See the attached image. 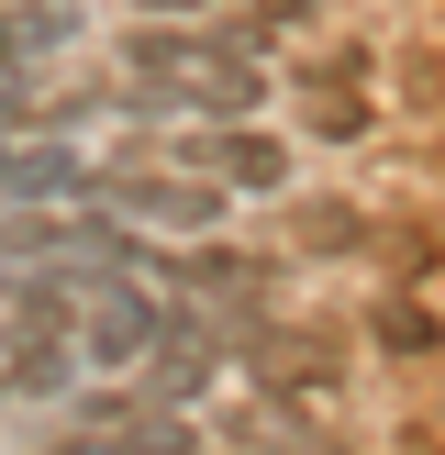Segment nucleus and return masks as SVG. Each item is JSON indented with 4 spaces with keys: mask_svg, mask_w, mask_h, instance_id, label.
<instances>
[{
    "mask_svg": "<svg viewBox=\"0 0 445 455\" xmlns=\"http://www.w3.org/2000/svg\"><path fill=\"white\" fill-rule=\"evenodd\" d=\"M123 78L167 89L178 111H212V123H245V111L267 100V67H256V22H134L123 34Z\"/></svg>",
    "mask_w": 445,
    "mask_h": 455,
    "instance_id": "1",
    "label": "nucleus"
},
{
    "mask_svg": "<svg viewBox=\"0 0 445 455\" xmlns=\"http://www.w3.org/2000/svg\"><path fill=\"white\" fill-rule=\"evenodd\" d=\"M134 12H156V22H167V12H200V0H134Z\"/></svg>",
    "mask_w": 445,
    "mask_h": 455,
    "instance_id": "15",
    "label": "nucleus"
},
{
    "mask_svg": "<svg viewBox=\"0 0 445 455\" xmlns=\"http://www.w3.org/2000/svg\"><path fill=\"white\" fill-rule=\"evenodd\" d=\"M89 200H101V212H123L134 222V234H178V244H190V234H212V222H222V200H234V189H200V178H111V167H89Z\"/></svg>",
    "mask_w": 445,
    "mask_h": 455,
    "instance_id": "2",
    "label": "nucleus"
},
{
    "mask_svg": "<svg viewBox=\"0 0 445 455\" xmlns=\"http://www.w3.org/2000/svg\"><path fill=\"white\" fill-rule=\"evenodd\" d=\"M12 345H0V400H22V411H44V400H78V333L56 323H0Z\"/></svg>",
    "mask_w": 445,
    "mask_h": 455,
    "instance_id": "4",
    "label": "nucleus"
},
{
    "mask_svg": "<svg viewBox=\"0 0 445 455\" xmlns=\"http://www.w3.org/2000/svg\"><path fill=\"white\" fill-rule=\"evenodd\" d=\"M101 111H111L101 89H56V100H34V133H67V145H78V133L101 123Z\"/></svg>",
    "mask_w": 445,
    "mask_h": 455,
    "instance_id": "12",
    "label": "nucleus"
},
{
    "mask_svg": "<svg viewBox=\"0 0 445 455\" xmlns=\"http://www.w3.org/2000/svg\"><path fill=\"white\" fill-rule=\"evenodd\" d=\"M0 200H89V156L67 133H0Z\"/></svg>",
    "mask_w": 445,
    "mask_h": 455,
    "instance_id": "5",
    "label": "nucleus"
},
{
    "mask_svg": "<svg viewBox=\"0 0 445 455\" xmlns=\"http://www.w3.org/2000/svg\"><path fill=\"white\" fill-rule=\"evenodd\" d=\"M167 289H190V300H267L279 267L245 256V244H190V256H167Z\"/></svg>",
    "mask_w": 445,
    "mask_h": 455,
    "instance_id": "7",
    "label": "nucleus"
},
{
    "mask_svg": "<svg viewBox=\"0 0 445 455\" xmlns=\"http://www.w3.org/2000/svg\"><path fill=\"white\" fill-rule=\"evenodd\" d=\"M368 345L390 355V367H434V355H445V323H434L423 300H400V289H390V300L368 311Z\"/></svg>",
    "mask_w": 445,
    "mask_h": 455,
    "instance_id": "8",
    "label": "nucleus"
},
{
    "mask_svg": "<svg viewBox=\"0 0 445 455\" xmlns=\"http://www.w3.org/2000/svg\"><path fill=\"white\" fill-rule=\"evenodd\" d=\"M200 167H212L234 200H279V189H289V145H279V133H256V123H212Z\"/></svg>",
    "mask_w": 445,
    "mask_h": 455,
    "instance_id": "6",
    "label": "nucleus"
},
{
    "mask_svg": "<svg viewBox=\"0 0 445 455\" xmlns=\"http://www.w3.org/2000/svg\"><path fill=\"white\" fill-rule=\"evenodd\" d=\"M78 34H89L78 0H12V44H22V56H67Z\"/></svg>",
    "mask_w": 445,
    "mask_h": 455,
    "instance_id": "9",
    "label": "nucleus"
},
{
    "mask_svg": "<svg viewBox=\"0 0 445 455\" xmlns=\"http://www.w3.org/2000/svg\"><path fill=\"white\" fill-rule=\"evenodd\" d=\"M44 455H111V434H101V422H78V434H56Z\"/></svg>",
    "mask_w": 445,
    "mask_h": 455,
    "instance_id": "14",
    "label": "nucleus"
},
{
    "mask_svg": "<svg viewBox=\"0 0 445 455\" xmlns=\"http://www.w3.org/2000/svg\"><path fill=\"white\" fill-rule=\"evenodd\" d=\"M356 244H368V222H356L345 200H312L301 212V256H356Z\"/></svg>",
    "mask_w": 445,
    "mask_h": 455,
    "instance_id": "10",
    "label": "nucleus"
},
{
    "mask_svg": "<svg viewBox=\"0 0 445 455\" xmlns=\"http://www.w3.org/2000/svg\"><path fill=\"white\" fill-rule=\"evenodd\" d=\"M312 133H323V145H368V133H378V111L356 100V89H323V100H312Z\"/></svg>",
    "mask_w": 445,
    "mask_h": 455,
    "instance_id": "11",
    "label": "nucleus"
},
{
    "mask_svg": "<svg viewBox=\"0 0 445 455\" xmlns=\"http://www.w3.org/2000/svg\"><path fill=\"white\" fill-rule=\"evenodd\" d=\"M156 333H167V300H156L145 278H101L78 300V367H134Z\"/></svg>",
    "mask_w": 445,
    "mask_h": 455,
    "instance_id": "3",
    "label": "nucleus"
},
{
    "mask_svg": "<svg viewBox=\"0 0 445 455\" xmlns=\"http://www.w3.org/2000/svg\"><path fill=\"white\" fill-rule=\"evenodd\" d=\"M323 12V0H245V22H256V34H289V22H312Z\"/></svg>",
    "mask_w": 445,
    "mask_h": 455,
    "instance_id": "13",
    "label": "nucleus"
}]
</instances>
